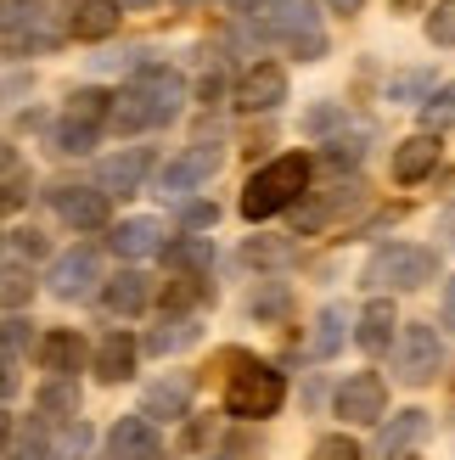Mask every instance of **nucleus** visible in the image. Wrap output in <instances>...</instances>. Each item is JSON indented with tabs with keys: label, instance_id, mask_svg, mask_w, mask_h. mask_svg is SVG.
Listing matches in <instances>:
<instances>
[{
	"label": "nucleus",
	"instance_id": "21",
	"mask_svg": "<svg viewBox=\"0 0 455 460\" xmlns=\"http://www.w3.org/2000/svg\"><path fill=\"white\" fill-rule=\"evenodd\" d=\"M79 359H85V342H79L74 332H51V337L40 342V365H45L51 376H74Z\"/></svg>",
	"mask_w": 455,
	"mask_h": 460
},
{
	"label": "nucleus",
	"instance_id": "10",
	"mask_svg": "<svg viewBox=\"0 0 455 460\" xmlns=\"http://www.w3.org/2000/svg\"><path fill=\"white\" fill-rule=\"evenodd\" d=\"M51 208L74 225V230H102L107 225V197L90 191V186H57L51 191Z\"/></svg>",
	"mask_w": 455,
	"mask_h": 460
},
{
	"label": "nucleus",
	"instance_id": "43",
	"mask_svg": "<svg viewBox=\"0 0 455 460\" xmlns=\"http://www.w3.org/2000/svg\"><path fill=\"white\" fill-rule=\"evenodd\" d=\"M270 6V0H231V12H242V17H259Z\"/></svg>",
	"mask_w": 455,
	"mask_h": 460
},
{
	"label": "nucleus",
	"instance_id": "46",
	"mask_svg": "<svg viewBox=\"0 0 455 460\" xmlns=\"http://www.w3.org/2000/svg\"><path fill=\"white\" fill-rule=\"evenodd\" d=\"M12 438V416H0V444H6Z\"/></svg>",
	"mask_w": 455,
	"mask_h": 460
},
{
	"label": "nucleus",
	"instance_id": "37",
	"mask_svg": "<svg viewBox=\"0 0 455 460\" xmlns=\"http://www.w3.org/2000/svg\"><path fill=\"white\" fill-rule=\"evenodd\" d=\"M254 259H259V264H281L287 247H281V242H247V264H254Z\"/></svg>",
	"mask_w": 455,
	"mask_h": 460
},
{
	"label": "nucleus",
	"instance_id": "41",
	"mask_svg": "<svg viewBox=\"0 0 455 460\" xmlns=\"http://www.w3.org/2000/svg\"><path fill=\"white\" fill-rule=\"evenodd\" d=\"M12 387H17V371H12V359H6V354H0V399H6V394H12Z\"/></svg>",
	"mask_w": 455,
	"mask_h": 460
},
{
	"label": "nucleus",
	"instance_id": "40",
	"mask_svg": "<svg viewBox=\"0 0 455 460\" xmlns=\"http://www.w3.org/2000/svg\"><path fill=\"white\" fill-rule=\"evenodd\" d=\"M281 297H287L281 287H270V292H264V297H254L247 309H254V314H276V309H281Z\"/></svg>",
	"mask_w": 455,
	"mask_h": 460
},
{
	"label": "nucleus",
	"instance_id": "1",
	"mask_svg": "<svg viewBox=\"0 0 455 460\" xmlns=\"http://www.w3.org/2000/svg\"><path fill=\"white\" fill-rule=\"evenodd\" d=\"M180 102H186V79L174 67H141L124 96H112L107 107V124L119 135H135V129H157V124H174L180 119Z\"/></svg>",
	"mask_w": 455,
	"mask_h": 460
},
{
	"label": "nucleus",
	"instance_id": "47",
	"mask_svg": "<svg viewBox=\"0 0 455 460\" xmlns=\"http://www.w3.org/2000/svg\"><path fill=\"white\" fill-rule=\"evenodd\" d=\"M422 6V0H394V12H416Z\"/></svg>",
	"mask_w": 455,
	"mask_h": 460
},
{
	"label": "nucleus",
	"instance_id": "33",
	"mask_svg": "<svg viewBox=\"0 0 455 460\" xmlns=\"http://www.w3.org/2000/svg\"><path fill=\"white\" fill-rule=\"evenodd\" d=\"M40 410H62V416H74V410H79V394H74V387H67V382L57 376V382L40 394Z\"/></svg>",
	"mask_w": 455,
	"mask_h": 460
},
{
	"label": "nucleus",
	"instance_id": "19",
	"mask_svg": "<svg viewBox=\"0 0 455 460\" xmlns=\"http://www.w3.org/2000/svg\"><path fill=\"white\" fill-rule=\"evenodd\" d=\"M119 6H112V0H85V6L74 12V22H67V34L74 40H107L112 29H119Z\"/></svg>",
	"mask_w": 455,
	"mask_h": 460
},
{
	"label": "nucleus",
	"instance_id": "17",
	"mask_svg": "<svg viewBox=\"0 0 455 460\" xmlns=\"http://www.w3.org/2000/svg\"><path fill=\"white\" fill-rule=\"evenodd\" d=\"M164 247V219H124L112 230V252L119 259H152Z\"/></svg>",
	"mask_w": 455,
	"mask_h": 460
},
{
	"label": "nucleus",
	"instance_id": "34",
	"mask_svg": "<svg viewBox=\"0 0 455 460\" xmlns=\"http://www.w3.org/2000/svg\"><path fill=\"white\" fill-rule=\"evenodd\" d=\"M315 460H360V444L337 432V438H321V444H315Z\"/></svg>",
	"mask_w": 455,
	"mask_h": 460
},
{
	"label": "nucleus",
	"instance_id": "15",
	"mask_svg": "<svg viewBox=\"0 0 455 460\" xmlns=\"http://www.w3.org/2000/svg\"><path fill=\"white\" fill-rule=\"evenodd\" d=\"M439 169V135H411V141H405L399 152H394V180L399 186H416V180H427Z\"/></svg>",
	"mask_w": 455,
	"mask_h": 460
},
{
	"label": "nucleus",
	"instance_id": "30",
	"mask_svg": "<svg viewBox=\"0 0 455 460\" xmlns=\"http://www.w3.org/2000/svg\"><path fill=\"white\" fill-rule=\"evenodd\" d=\"M45 0H0V34H22L29 22H40Z\"/></svg>",
	"mask_w": 455,
	"mask_h": 460
},
{
	"label": "nucleus",
	"instance_id": "5",
	"mask_svg": "<svg viewBox=\"0 0 455 460\" xmlns=\"http://www.w3.org/2000/svg\"><path fill=\"white\" fill-rule=\"evenodd\" d=\"M337 416L354 421V427H377L388 421V382H382L377 371H354L343 387H337Z\"/></svg>",
	"mask_w": 455,
	"mask_h": 460
},
{
	"label": "nucleus",
	"instance_id": "7",
	"mask_svg": "<svg viewBox=\"0 0 455 460\" xmlns=\"http://www.w3.org/2000/svg\"><path fill=\"white\" fill-rule=\"evenodd\" d=\"M287 102V67L281 62H254L236 84V107L242 112H270Z\"/></svg>",
	"mask_w": 455,
	"mask_h": 460
},
{
	"label": "nucleus",
	"instance_id": "45",
	"mask_svg": "<svg viewBox=\"0 0 455 460\" xmlns=\"http://www.w3.org/2000/svg\"><path fill=\"white\" fill-rule=\"evenodd\" d=\"M119 12H141V6H152V0H112Z\"/></svg>",
	"mask_w": 455,
	"mask_h": 460
},
{
	"label": "nucleus",
	"instance_id": "49",
	"mask_svg": "<svg viewBox=\"0 0 455 460\" xmlns=\"http://www.w3.org/2000/svg\"><path fill=\"white\" fill-rule=\"evenodd\" d=\"M444 230H450V242H455V214H450V219H444Z\"/></svg>",
	"mask_w": 455,
	"mask_h": 460
},
{
	"label": "nucleus",
	"instance_id": "29",
	"mask_svg": "<svg viewBox=\"0 0 455 460\" xmlns=\"http://www.w3.org/2000/svg\"><path fill=\"white\" fill-rule=\"evenodd\" d=\"M96 135H102V129H90V124H79V119H62V124H57V135H51V146H57V152H67V157H79V152L96 146Z\"/></svg>",
	"mask_w": 455,
	"mask_h": 460
},
{
	"label": "nucleus",
	"instance_id": "39",
	"mask_svg": "<svg viewBox=\"0 0 455 460\" xmlns=\"http://www.w3.org/2000/svg\"><path fill=\"white\" fill-rule=\"evenodd\" d=\"M337 119H343L337 107H315L309 119H304V129H309V135H321V129H326V124H337Z\"/></svg>",
	"mask_w": 455,
	"mask_h": 460
},
{
	"label": "nucleus",
	"instance_id": "16",
	"mask_svg": "<svg viewBox=\"0 0 455 460\" xmlns=\"http://www.w3.org/2000/svg\"><path fill=\"white\" fill-rule=\"evenodd\" d=\"M192 404V376H169V382H152L147 399H141V416L147 421H180Z\"/></svg>",
	"mask_w": 455,
	"mask_h": 460
},
{
	"label": "nucleus",
	"instance_id": "35",
	"mask_svg": "<svg viewBox=\"0 0 455 460\" xmlns=\"http://www.w3.org/2000/svg\"><path fill=\"white\" fill-rule=\"evenodd\" d=\"M180 219H186V230H214L219 208H214V202H186V214H180Z\"/></svg>",
	"mask_w": 455,
	"mask_h": 460
},
{
	"label": "nucleus",
	"instance_id": "27",
	"mask_svg": "<svg viewBox=\"0 0 455 460\" xmlns=\"http://www.w3.org/2000/svg\"><path fill=\"white\" fill-rule=\"evenodd\" d=\"M197 337H202V326H197V320H174L169 332L157 326V332L147 337V349H152V354H180V349H192Z\"/></svg>",
	"mask_w": 455,
	"mask_h": 460
},
{
	"label": "nucleus",
	"instance_id": "32",
	"mask_svg": "<svg viewBox=\"0 0 455 460\" xmlns=\"http://www.w3.org/2000/svg\"><path fill=\"white\" fill-rule=\"evenodd\" d=\"M202 292H209V281H202V275H180V281L164 292V309H192Z\"/></svg>",
	"mask_w": 455,
	"mask_h": 460
},
{
	"label": "nucleus",
	"instance_id": "48",
	"mask_svg": "<svg viewBox=\"0 0 455 460\" xmlns=\"http://www.w3.org/2000/svg\"><path fill=\"white\" fill-rule=\"evenodd\" d=\"M174 6H180V12H192V6H202V0H174Z\"/></svg>",
	"mask_w": 455,
	"mask_h": 460
},
{
	"label": "nucleus",
	"instance_id": "4",
	"mask_svg": "<svg viewBox=\"0 0 455 460\" xmlns=\"http://www.w3.org/2000/svg\"><path fill=\"white\" fill-rule=\"evenodd\" d=\"M287 399V382L276 365H259V359H242L231 382H225V410H231L236 421H264V416H276Z\"/></svg>",
	"mask_w": 455,
	"mask_h": 460
},
{
	"label": "nucleus",
	"instance_id": "8",
	"mask_svg": "<svg viewBox=\"0 0 455 460\" xmlns=\"http://www.w3.org/2000/svg\"><path fill=\"white\" fill-rule=\"evenodd\" d=\"M219 164H225L219 146H192V152H180L174 164H164L157 186L164 191H197V186H209V180L219 174Z\"/></svg>",
	"mask_w": 455,
	"mask_h": 460
},
{
	"label": "nucleus",
	"instance_id": "44",
	"mask_svg": "<svg viewBox=\"0 0 455 460\" xmlns=\"http://www.w3.org/2000/svg\"><path fill=\"white\" fill-rule=\"evenodd\" d=\"M326 6H332V12H343V17H349V12H360V6H366V0H326Z\"/></svg>",
	"mask_w": 455,
	"mask_h": 460
},
{
	"label": "nucleus",
	"instance_id": "31",
	"mask_svg": "<svg viewBox=\"0 0 455 460\" xmlns=\"http://www.w3.org/2000/svg\"><path fill=\"white\" fill-rule=\"evenodd\" d=\"M427 40L455 45V0H433V12H427Z\"/></svg>",
	"mask_w": 455,
	"mask_h": 460
},
{
	"label": "nucleus",
	"instance_id": "26",
	"mask_svg": "<svg viewBox=\"0 0 455 460\" xmlns=\"http://www.w3.org/2000/svg\"><path fill=\"white\" fill-rule=\"evenodd\" d=\"M107 107H112L107 90H74V96H67V119H79V124H90V129H102Z\"/></svg>",
	"mask_w": 455,
	"mask_h": 460
},
{
	"label": "nucleus",
	"instance_id": "25",
	"mask_svg": "<svg viewBox=\"0 0 455 460\" xmlns=\"http://www.w3.org/2000/svg\"><path fill=\"white\" fill-rule=\"evenodd\" d=\"M433 96V74H427V67H405V74H394L388 79V102H427Z\"/></svg>",
	"mask_w": 455,
	"mask_h": 460
},
{
	"label": "nucleus",
	"instance_id": "23",
	"mask_svg": "<svg viewBox=\"0 0 455 460\" xmlns=\"http://www.w3.org/2000/svg\"><path fill=\"white\" fill-rule=\"evenodd\" d=\"M34 297V275L22 264H0V314L6 309H22Z\"/></svg>",
	"mask_w": 455,
	"mask_h": 460
},
{
	"label": "nucleus",
	"instance_id": "14",
	"mask_svg": "<svg viewBox=\"0 0 455 460\" xmlns=\"http://www.w3.org/2000/svg\"><path fill=\"white\" fill-rule=\"evenodd\" d=\"M427 438V416L422 410H399L394 421H382L377 432V460H405V449H416Z\"/></svg>",
	"mask_w": 455,
	"mask_h": 460
},
{
	"label": "nucleus",
	"instance_id": "36",
	"mask_svg": "<svg viewBox=\"0 0 455 460\" xmlns=\"http://www.w3.org/2000/svg\"><path fill=\"white\" fill-rule=\"evenodd\" d=\"M22 342H29V320H6L0 326V354H17Z\"/></svg>",
	"mask_w": 455,
	"mask_h": 460
},
{
	"label": "nucleus",
	"instance_id": "3",
	"mask_svg": "<svg viewBox=\"0 0 455 460\" xmlns=\"http://www.w3.org/2000/svg\"><path fill=\"white\" fill-rule=\"evenodd\" d=\"M439 275V252L433 247H416V242H388V247H377L371 259H366V281L371 292H416L427 287Z\"/></svg>",
	"mask_w": 455,
	"mask_h": 460
},
{
	"label": "nucleus",
	"instance_id": "24",
	"mask_svg": "<svg viewBox=\"0 0 455 460\" xmlns=\"http://www.w3.org/2000/svg\"><path fill=\"white\" fill-rule=\"evenodd\" d=\"M422 124H427V135H439V129H455V79H450V84H439L433 96L422 102Z\"/></svg>",
	"mask_w": 455,
	"mask_h": 460
},
{
	"label": "nucleus",
	"instance_id": "11",
	"mask_svg": "<svg viewBox=\"0 0 455 460\" xmlns=\"http://www.w3.org/2000/svg\"><path fill=\"white\" fill-rule=\"evenodd\" d=\"M152 174V152L147 146H129V152H119V157H107V164H102V197H112V191H119V197H135V191H141V180Z\"/></svg>",
	"mask_w": 455,
	"mask_h": 460
},
{
	"label": "nucleus",
	"instance_id": "9",
	"mask_svg": "<svg viewBox=\"0 0 455 460\" xmlns=\"http://www.w3.org/2000/svg\"><path fill=\"white\" fill-rule=\"evenodd\" d=\"M96 281H102V252L96 247H74L51 264V292L57 297H90Z\"/></svg>",
	"mask_w": 455,
	"mask_h": 460
},
{
	"label": "nucleus",
	"instance_id": "12",
	"mask_svg": "<svg viewBox=\"0 0 455 460\" xmlns=\"http://www.w3.org/2000/svg\"><path fill=\"white\" fill-rule=\"evenodd\" d=\"M107 460H157V432L147 416H124L107 432Z\"/></svg>",
	"mask_w": 455,
	"mask_h": 460
},
{
	"label": "nucleus",
	"instance_id": "22",
	"mask_svg": "<svg viewBox=\"0 0 455 460\" xmlns=\"http://www.w3.org/2000/svg\"><path fill=\"white\" fill-rule=\"evenodd\" d=\"M164 252V264H174V270H209V259H214V242L209 236H180V242H164L157 247Z\"/></svg>",
	"mask_w": 455,
	"mask_h": 460
},
{
	"label": "nucleus",
	"instance_id": "13",
	"mask_svg": "<svg viewBox=\"0 0 455 460\" xmlns=\"http://www.w3.org/2000/svg\"><path fill=\"white\" fill-rule=\"evenodd\" d=\"M135 359H141V342L129 332H107L96 342V376L102 382H129L135 376Z\"/></svg>",
	"mask_w": 455,
	"mask_h": 460
},
{
	"label": "nucleus",
	"instance_id": "2",
	"mask_svg": "<svg viewBox=\"0 0 455 460\" xmlns=\"http://www.w3.org/2000/svg\"><path fill=\"white\" fill-rule=\"evenodd\" d=\"M304 186H309V157L287 152V157H276V164H264L259 174H247L242 214L247 219H276L281 208H292V202L304 197Z\"/></svg>",
	"mask_w": 455,
	"mask_h": 460
},
{
	"label": "nucleus",
	"instance_id": "42",
	"mask_svg": "<svg viewBox=\"0 0 455 460\" xmlns=\"http://www.w3.org/2000/svg\"><path fill=\"white\" fill-rule=\"evenodd\" d=\"M444 326L455 332V275H450V287H444Z\"/></svg>",
	"mask_w": 455,
	"mask_h": 460
},
{
	"label": "nucleus",
	"instance_id": "18",
	"mask_svg": "<svg viewBox=\"0 0 455 460\" xmlns=\"http://www.w3.org/2000/svg\"><path fill=\"white\" fill-rule=\"evenodd\" d=\"M394 326H399L394 304H388V297H377V304H366V314H360V332H354V342H360V349H366V354L377 359V354H388Z\"/></svg>",
	"mask_w": 455,
	"mask_h": 460
},
{
	"label": "nucleus",
	"instance_id": "6",
	"mask_svg": "<svg viewBox=\"0 0 455 460\" xmlns=\"http://www.w3.org/2000/svg\"><path fill=\"white\" fill-rule=\"evenodd\" d=\"M439 365H444V342H439V332L427 326V320L405 326V337H399V382H405V387H422V382L439 376Z\"/></svg>",
	"mask_w": 455,
	"mask_h": 460
},
{
	"label": "nucleus",
	"instance_id": "38",
	"mask_svg": "<svg viewBox=\"0 0 455 460\" xmlns=\"http://www.w3.org/2000/svg\"><path fill=\"white\" fill-rule=\"evenodd\" d=\"M12 460H51V455H45V438H40V432H29V438L12 449Z\"/></svg>",
	"mask_w": 455,
	"mask_h": 460
},
{
	"label": "nucleus",
	"instance_id": "50",
	"mask_svg": "<svg viewBox=\"0 0 455 460\" xmlns=\"http://www.w3.org/2000/svg\"><path fill=\"white\" fill-rule=\"evenodd\" d=\"M219 460H231V455H219Z\"/></svg>",
	"mask_w": 455,
	"mask_h": 460
},
{
	"label": "nucleus",
	"instance_id": "28",
	"mask_svg": "<svg viewBox=\"0 0 455 460\" xmlns=\"http://www.w3.org/2000/svg\"><path fill=\"white\" fill-rule=\"evenodd\" d=\"M343 309H321V320H315V342H309V354L315 359H326V354H337V342H343Z\"/></svg>",
	"mask_w": 455,
	"mask_h": 460
},
{
	"label": "nucleus",
	"instance_id": "20",
	"mask_svg": "<svg viewBox=\"0 0 455 460\" xmlns=\"http://www.w3.org/2000/svg\"><path fill=\"white\" fill-rule=\"evenodd\" d=\"M147 275H135V270H124V275H112L107 281V292H102V304L112 309V314H141L147 309Z\"/></svg>",
	"mask_w": 455,
	"mask_h": 460
}]
</instances>
